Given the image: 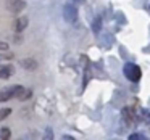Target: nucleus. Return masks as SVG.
<instances>
[{
	"label": "nucleus",
	"instance_id": "4",
	"mask_svg": "<svg viewBox=\"0 0 150 140\" xmlns=\"http://www.w3.org/2000/svg\"><path fill=\"white\" fill-rule=\"evenodd\" d=\"M123 117H124V121H126L127 126H132L134 121L137 119V114H136V111H134V108H131V106L124 108L123 110Z\"/></svg>",
	"mask_w": 150,
	"mask_h": 140
},
{
	"label": "nucleus",
	"instance_id": "10",
	"mask_svg": "<svg viewBox=\"0 0 150 140\" xmlns=\"http://www.w3.org/2000/svg\"><path fill=\"white\" fill-rule=\"evenodd\" d=\"M8 114H10V110H8V108H5V110H0V121L5 119Z\"/></svg>",
	"mask_w": 150,
	"mask_h": 140
},
{
	"label": "nucleus",
	"instance_id": "15",
	"mask_svg": "<svg viewBox=\"0 0 150 140\" xmlns=\"http://www.w3.org/2000/svg\"><path fill=\"white\" fill-rule=\"evenodd\" d=\"M8 49V45L5 42H0V50H7Z\"/></svg>",
	"mask_w": 150,
	"mask_h": 140
},
{
	"label": "nucleus",
	"instance_id": "6",
	"mask_svg": "<svg viewBox=\"0 0 150 140\" xmlns=\"http://www.w3.org/2000/svg\"><path fill=\"white\" fill-rule=\"evenodd\" d=\"M28 23H29V21H28V16H20L16 20V23H15V27H16L18 32H21V31H24L28 27Z\"/></svg>",
	"mask_w": 150,
	"mask_h": 140
},
{
	"label": "nucleus",
	"instance_id": "13",
	"mask_svg": "<svg viewBox=\"0 0 150 140\" xmlns=\"http://www.w3.org/2000/svg\"><path fill=\"white\" fill-rule=\"evenodd\" d=\"M142 116H144V121L150 126V113L149 111H142Z\"/></svg>",
	"mask_w": 150,
	"mask_h": 140
},
{
	"label": "nucleus",
	"instance_id": "1",
	"mask_svg": "<svg viewBox=\"0 0 150 140\" xmlns=\"http://www.w3.org/2000/svg\"><path fill=\"white\" fill-rule=\"evenodd\" d=\"M123 72L127 77V81H131V82H137L140 79V76H142L140 68L137 65H134V63H126L123 68Z\"/></svg>",
	"mask_w": 150,
	"mask_h": 140
},
{
	"label": "nucleus",
	"instance_id": "3",
	"mask_svg": "<svg viewBox=\"0 0 150 140\" xmlns=\"http://www.w3.org/2000/svg\"><path fill=\"white\" fill-rule=\"evenodd\" d=\"M63 15H65V20L68 21V23H74V21L78 20V10H76V7L71 5V4L65 5V8H63Z\"/></svg>",
	"mask_w": 150,
	"mask_h": 140
},
{
	"label": "nucleus",
	"instance_id": "12",
	"mask_svg": "<svg viewBox=\"0 0 150 140\" xmlns=\"http://www.w3.org/2000/svg\"><path fill=\"white\" fill-rule=\"evenodd\" d=\"M100 18H97V20H95V23H94V32H98V31H100Z\"/></svg>",
	"mask_w": 150,
	"mask_h": 140
},
{
	"label": "nucleus",
	"instance_id": "7",
	"mask_svg": "<svg viewBox=\"0 0 150 140\" xmlns=\"http://www.w3.org/2000/svg\"><path fill=\"white\" fill-rule=\"evenodd\" d=\"M13 72H15L13 66H2V68H0V77H2V79H8Z\"/></svg>",
	"mask_w": 150,
	"mask_h": 140
},
{
	"label": "nucleus",
	"instance_id": "2",
	"mask_svg": "<svg viewBox=\"0 0 150 140\" xmlns=\"http://www.w3.org/2000/svg\"><path fill=\"white\" fill-rule=\"evenodd\" d=\"M24 92V87L21 85H13V87H8V89H4V90H0V101H7L10 98H20Z\"/></svg>",
	"mask_w": 150,
	"mask_h": 140
},
{
	"label": "nucleus",
	"instance_id": "5",
	"mask_svg": "<svg viewBox=\"0 0 150 140\" xmlns=\"http://www.w3.org/2000/svg\"><path fill=\"white\" fill-rule=\"evenodd\" d=\"M7 7H8L10 11L18 13V11H21V10L26 8V4H24V0H10V2L7 4Z\"/></svg>",
	"mask_w": 150,
	"mask_h": 140
},
{
	"label": "nucleus",
	"instance_id": "11",
	"mask_svg": "<svg viewBox=\"0 0 150 140\" xmlns=\"http://www.w3.org/2000/svg\"><path fill=\"white\" fill-rule=\"evenodd\" d=\"M31 94H33L31 90H24V92H23V95L20 97V100H28V98H31Z\"/></svg>",
	"mask_w": 150,
	"mask_h": 140
},
{
	"label": "nucleus",
	"instance_id": "9",
	"mask_svg": "<svg viewBox=\"0 0 150 140\" xmlns=\"http://www.w3.org/2000/svg\"><path fill=\"white\" fill-rule=\"evenodd\" d=\"M8 137H10V129L5 127V129L0 130V139H8Z\"/></svg>",
	"mask_w": 150,
	"mask_h": 140
},
{
	"label": "nucleus",
	"instance_id": "8",
	"mask_svg": "<svg viewBox=\"0 0 150 140\" xmlns=\"http://www.w3.org/2000/svg\"><path fill=\"white\" fill-rule=\"evenodd\" d=\"M21 66L23 68H26V69H36L37 68V63L34 61V60H31V58H28V60H21Z\"/></svg>",
	"mask_w": 150,
	"mask_h": 140
},
{
	"label": "nucleus",
	"instance_id": "14",
	"mask_svg": "<svg viewBox=\"0 0 150 140\" xmlns=\"http://www.w3.org/2000/svg\"><path fill=\"white\" fill-rule=\"evenodd\" d=\"M129 139H131V140H136V139H137V140H144L145 137H144V135H140V134H132V135H131Z\"/></svg>",
	"mask_w": 150,
	"mask_h": 140
}]
</instances>
